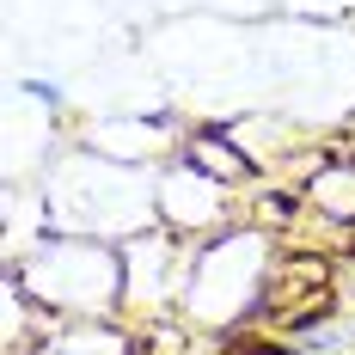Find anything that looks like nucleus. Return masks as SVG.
Instances as JSON below:
<instances>
[{
  "label": "nucleus",
  "instance_id": "1",
  "mask_svg": "<svg viewBox=\"0 0 355 355\" xmlns=\"http://www.w3.org/2000/svg\"><path fill=\"white\" fill-rule=\"evenodd\" d=\"M0 288H19L49 319H123V245L37 227L31 251H6Z\"/></svg>",
  "mask_w": 355,
  "mask_h": 355
},
{
  "label": "nucleus",
  "instance_id": "2",
  "mask_svg": "<svg viewBox=\"0 0 355 355\" xmlns=\"http://www.w3.org/2000/svg\"><path fill=\"white\" fill-rule=\"evenodd\" d=\"M288 239L257 233L251 220H233L227 233L190 245V270H184V300H178V313L196 324L202 337H220V331H263L257 313H263V288H270V270H276V251Z\"/></svg>",
  "mask_w": 355,
  "mask_h": 355
},
{
  "label": "nucleus",
  "instance_id": "5",
  "mask_svg": "<svg viewBox=\"0 0 355 355\" xmlns=\"http://www.w3.org/2000/svg\"><path fill=\"white\" fill-rule=\"evenodd\" d=\"M245 220L257 233H270V239H288L306 220V190L288 184V178H263L257 190H245Z\"/></svg>",
  "mask_w": 355,
  "mask_h": 355
},
{
  "label": "nucleus",
  "instance_id": "3",
  "mask_svg": "<svg viewBox=\"0 0 355 355\" xmlns=\"http://www.w3.org/2000/svg\"><path fill=\"white\" fill-rule=\"evenodd\" d=\"M233 202H245V196L227 190L220 178H209L202 166H190L184 153L153 172V214H159V227L178 233L184 245H202L214 233H227L233 220H245V209H233Z\"/></svg>",
  "mask_w": 355,
  "mask_h": 355
},
{
  "label": "nucleus",
  "instance_id": "6",
  "mask_svg": "<svg viewBox=\"0 0 355 355\" xmlns=\"http://www.w3.org/2000/svg\"><path fill=\"white\" fill-rule=\"evenodd\" d=\"M19 92H25L49 123H62V116H68V92H62L55 80H43V73H25V80H19Z\"/></svg>",
  "mask_w": 355,
  "mask_h": 355
},
{
  "label": "nucleus",
  "instance_id": "4",
  "mask_svg": "<svg viewBox=\"0 0 355 355\" xmlns=\"http://www.w3.org/2000/svg\"><path fill=\"white\" fill-rule=\"evenodd\" d=\"M19 355H135V324L129 319H49V313H37Z\"/></svg>",
  "mask_w": 355,
  "mask_h": 355
}]
</instances>
